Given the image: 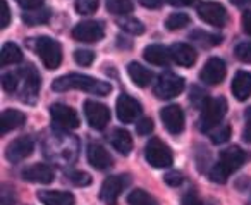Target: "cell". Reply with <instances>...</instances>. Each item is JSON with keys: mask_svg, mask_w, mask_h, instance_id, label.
Masks as SVG:
<instances>
[{"mask_svg": "<svg viewBox=\"0 0 251 205\" xmlns=\"http://www.w3.org/2000/svg\"><path fill=\"white\" fill-rule=\"evenodd\" d=\"M169 4L174 5V7H188V5H191L195 0H167Z\"/></svg>", "mask_w": 251, "mask_h": 205, "instance_id": "c3c4849f", "label": "cell"}, {"mask_svg": "<svg viewBox=\"0 0 251 205\" xmlns=\"http://www.w3.org/2000/svg\"><path fill=\"white\" fill-rule=\"evenodd\" d=\"M117 25L121 26V29L131 33V35H141V33H145L143 23L138 21V19H134V18H122L117 21Z\"/></svg>", "mask_w": 251, "mask_h": 205, "instance_id": "4dcf8cb0", "label": "cell"}, {"mask_svg": "<svg viewBox=\"0 0 251 205\" xmlns=\"http://www.w3.org/2000/svg\"><path fill=\"white\" fill-rule=\"evenodd\" d=\"M226 62L219 57H212L206 60V64L203 66L201 73H200V80L206 85H219L226 78Z\"/></svg>", "mask_w": 251, "mask_h": 205, "instance_id": "2e32d148", "label": "cell"}, {"mask_svg": "<svg viewBox=\"0 0 251 205\" xmlns=\"http://www.w3.org/2000/svg\"><path fill=\"white\" fill-rule=\"evenodd\" d=\"M127 74H129V78L134 81V85H138V87H141V88L148 87L151 78H153L150 69H147V67H143L138 62H131L129 66H127Z\"/></svg>", "mask_w": 251, "mask_h": 205, "instance_id": "d4e9b609", "label": "cell"}, {"mask_svg": "<svg viewBox=\"0 0 251 205\" xmlns=\"http://www.w3.org/2000/svg\"><path fill=\"white\" fill-rule=\"evenodd\" d=\"M88 162L95 167V169H108L112 166V157L110 153L105 150V146H101L100 143H90L88 145Z\"/></svg>", "mask_w": 251, "mask_h": 205, "instance_id": "d6986e66", "label": "cell"}, {"mask_svg": "<svg viewBox=\"0 0 251 205\" xmlns=\"http://www.w3.org/2000/svg\"><path fill=\"white\" fill-rule=\"evenodd\" d=\"M50 16H52V12H50L49 9H35V11L23 12V21L28 26H38V25L49 23Z\"/></svg>", "mask_w": 251, "mask_h": 205, "instance_id": "4316f807", "label": "cell"}, {"mask_svg": "<svg viewBox=\"0 0 251 205\" xmlns=\"http://www.w3.org/2000/svg\"><path fill=\"white\" fill-rule=\"evenodd\" d=\"M26 121V114L21 111H16V109H7V111L2 112L0 116V133L5 135V133L12 131V129L23 126Z\"/></svg>", "mask_w": 251, "mask_h": 205, "instance_id": "7402d4cb", "label": "cell"}, {"mask_svg": "<svg viewBox=\"0 0 251 205\" xmlns=\"http://www.w3.org/2000/svg\"><path fill=\"white\" fill-rule=\"evenodd\" d=\"M38 200L43 205H74V195L69 191L43 190L38 191Z\"/></svg>", "mask_w": 251, "mask_h": 205, "instance_id": "44dd1931", "label": "cell"}, {"mask_svg": "<svg viewBox=\"0 0 251 205\" xmlns=\"http://www.w3.org/2000/svg\"><path fill=\"white\" fill-rule=\"evenodd\" d=\"M67 177L76 186H88V184H91V176L88 173H84V171H73Z\"/></svg>", "mask_w": 251, "mask_h": 205, "instance_id": "e575fe53", "label": "cell"}, {"mask_svg": "<svg viewBox=\"0 0 251 205\" xmlns=\"http://www.w3.org/2000/svg\"><path fill=\"white\" fill-rule=\"evenodd\" d=\"M143 7H148V9H158L162 4H164V0H138Z\"/></svg>", "mask_w": 251, "mask_h": 205, "instance_id": "7dc6e473", "label": "cell"}, {"mask_svg": "<svg viewBox=\"0 0 251 205\" xmlns=\"http://www.w3.org/2000/svg\"><path fill=\"white\" fill-rule=\"evenodd\" d=\"M241 25H243V29L246 35L251 36V11H246L241 18Z\"/></svg>", "mask_w": 251, "mask_h": 205, "instance_id": "bcb514c9", "label": "cell"}, {"mask_svg": "<svg viewBox=\"0 0 251 205\" xmlns=\"http://www.w3.org/2000/svg\"><path fill=\"white\" fill-rule=\"evenodd\" d=\"M227 112V100L224 97L208 98L205 107L201 109V116H200V129L201 131H210L215 126H220L224 116Z\"/></svg>", "mask_w": 251, "mask_h": 205, "instance_id": "3957f363", "label": "cell"}, {"mask_svg": "<svg viewBox=\"0 0 251 205\" xmlns=\"http://www.w3.org/2000/svg\"><path fill=\"white\" fill-rule=\"evenodd\" d=\"M191 38L195 42L201 43V45H219L222 42V36L212 35V33H205V31H195L191 35Z\"/></svg>", "mask_w": 251, "mask_h": 205, "instance_id": "1f68e13d", "label": "cell"}, {"mask_svg": "<svg viewBox=\"0 0 251 205\" xmlns=\"http://www.w3.org/2000/svg\"><path fill=\"white\" fill-rule=\"evenodd\" d=\"M115 112H117V117L124 124H131L141 116V104L136 98L129 97V95L122 93L117 98V104H115Z\"/></svg>", "mask_w": 251, "mask_h": 205, "instance_id": "8fae6325", "label": "cell"}, {"mask_svg": "<svg viewBox=\"0 0 251 205\" xmlns=\"http://www.w3.org/2000/svg\"><path fill=\"white\" fill-rule=\"evenodd\" d=\"M0 60H2V66H12V64H18L23 60V52L16 43H5L2 47V54H0Z\"/></svg>", "mask_w": 251, "mask_h": 205, "instance_id": "484cf974", "label": "cell"}, {"mask_svg": "<svg viewBox=\"0 0 251 205\" xmlns=\"http://www.w3.org/2000/svg\"><path fill=\"white\" fill-rule=\"evenodd\" d=\"M153 131V121H151L150 117H143V119H140L138 121V124H136V133L140 136H147V135H150V133Z\"/></svg>", "mask_w": 251, "mask_h": 205, "instance_id": "f35d334b", "label": "cell"}, {"mask_svg": "<svg viewBox=\"0 0 251 205\" xmlns=\"http://www.w3.org/2000/svg\"><path fill=\"white\" fill-rule=\"evenodd\" d=\"M19 74L18 73H7L2 76V87L7 93H14L19 87Z\"/></svg>", "mask_w": 251, "mask_h": 205, "instance_id": "836d02e7", "label": "cell"}, {"mask_svg": "<svg viewBox=\"0 0 251 205\" xmlns=\"http://www.w3.org/2000/svg\"><path fill=\"white\" fill-rule=\"evenodd\" d=\"M143 57L153 66H167L171 60V52L162 45H148L143 50Z\"/></svg>", "mask_w": 251, "mask_h": 205, "instance_id": "cb8c5ba5", "label": "cell"}, {"mask_svg": "<svg viewBox=\"0 0 251 205\" xmlns=\"http://www.w3.org/2000/svg\"><path fill=\"white\" fill-rule=\"evenodd\" d=\"M182 90H184V78L177 76L174 73L160 74L153 87L155 97L162 98V100H171V98L181 95Z\"/></svg>", "mask_w": 251, "mask_h": 205, "instance_id": "8992f818", "label": "cell"}, {"mask_svg": "<svg viewBox=\"0 0 251 205\" xmlns=\"http://www.w3.org/2000/svg\"><path fill=\"white\" fill-rule=\"evenodd\" d=\"M243 140L246 143H251V107L244 112V129H243Z\"/></svg>", "mask_w": 251, "mask_h": 205, "instance_id": "7bdbcfd3", "label": "cell"}, {"mask_svg": "<svg viewBox=\"0 0 251 205\" xmlns=\"http://www.w3.org/2000/svg\"><path fill=\"white\" fill-rule=\"evenodd\" d=\"M198 16L201 21L208 23L212 26H224L227 23V11L224 5L217 4V2H203L198 5Z\"/></svg>", "mask_w": 251, "mask_h": 205, "instance_id": "7c38bea8", "label": "cell"}, {"mask_svg": "<svg viewBox=\"0 0 251 205\" xmlns=\"http://www.w3.org/2000/svg\"><path fill=\"white\" fill-rule=\"evenodd\" d=\"M145 159L151 167L164 169L172 164V152L160 138H151L145 146Z\"/></svg>", "mask_w": 251, "mask_h": 205, "instance_id": "52a82bcc", "label": "cell"}, {"mask_svg": "<svg viewBox=\"0 0 251 205\" xmlns=\"http://www.w3.org/2000/svg\"><path fill=\"white\" fill-rule=\"evenodd\" d=\"M105 29L100 21H83L74 26L73 38L83 43H97L103 38Z\"/></svg>", "mask_w": 251, "mask_h": 205, "instance_id": "30bf717a", "label": "cell"}, {"mask_svg": "<svg viewBox=\"0 0 251 205\" xmlns=\"http://www.w3.org/2000/svg\"><path fill=\"white\" fill-rule=\"evenodd\" d=\"M74 60L79 66H91L95 60V54L91 50H76L74 52Z\"/></svg>", "mask_w": 251, "mask_h": 205, "instance_id": "8d00e7d4", "label": "cell"}, {"mask_svg": "<svg viewBox=\"0 0 251 205\" xmlns=\"http://www.w3.org/2000/svg\"><path fill=\"white\" fill-rule=\"evenodd\" d=\"M182 205H212V204L206 202V200H203L201 197H198L195 191H191V193H188V195L182 197Z\"/></svg>", "mask_w": 251, "mask_h": 205, "instance_id": "b9f144b4", "label": "cell"}, {"mask_svg": "<svg viewBox=\"0 0 251 205\" xmlns=\"http://www.w3.org/2000/svg\"><path fill=\"white\" fill-rule=\"evenodd\" d=\"M182 179H184V177H182V174L177 173V171H169L164 176V181L169 186H179V184L182 183Z\"/></svg>", "mask_w": 251, "mask_h": 205, "instance_id": "ee69618b", "label": "cell"}, {"mask_svg": "<svg viewBox=\"0 0 251 205\" xmlns=\"http://www.w3.org/2000/svg\"><path fill=\"white\" fill-rule=\"evenodd\" d=\"M0 16H2L0 26H2V29H5L11 23V9H9L7 0H0Z\"/></svg>", "mask_w": 251, "mask_h": 205, "instance_id": "60d3db41", "label": "cell"}, {"mask_svg": "<svg viewBox=\"0 0 251 205\" xmlns=\"http://www.w3.org/2000/svg\"><path fill=\"white\" fill-rule=\"evenodd\" d=\"M98 9V0H76L77 14L90 16Z\"/></svg>", "mask_w": 251, "mask_h": 205, "instance_id": "d6a6232c", "label": "cell"}, {"mask_svg": "<svg viewBox=\"0 0 251 205\" xmlns=\"http://www.w3.org/2000/svg\"><path fill=\"white\" fill-rule=\"evenodd\" d=\"M234 5L237 7H246V5H251V0H230Z\"/></svg>", "mask_w": 251, "mask_h": 205, "instance_id": "681fc988", "label": "cell"}, {"mask_svg": "<svg viewBox=\"0 0 251 205\" xmlns=\"http://www.w3.org/2000/svg\"><path fill=\"white\" fill-rule=\"evenodd\" d=\"M189 98H191L193 105H196V107H198V109H203V107H205L206 102H208V98H206V95L203 93V91L200 90L198 87L193 88V90H191V97H189Z\"/></svg>", "mask_w": 251, "mask_h": 205, "instance_id": "ab89813d", "label": "cell"}, {"mask_svg": "<svg viewBox=\"0 0 251 205\" xmlns=\"http://www.w3.org/2000/svg\"><path fill=\"white\" fill-rule=\"evenodd\" d=\"M246 162V153L239 146H229L220 153L219 162L210 171V179L213 183L224 184L232 173H236L243 164Z\"/></svg>", "mask_w": 251, "mask_h": 205, "instance_id": "7a4b0ae2", "label": "cell"}, {"mask_svg": "<svg viewBox=\"0 0 251 205\" xmlns=\"http://www.w3.org/2000/svg\"><path fill=\"white\" fill-rule=\"evenodd\" d=\"M232 95L239 102H244L251 97V73L239 71L232 80Z\"/></svg>", "mask_w": 251, "mask_h": 205, "instance_id": "ffe728a7", "label": "cell"}, {"mask_svg": "<svg viewBox=\"0 0 251 205\" xmlns=\"http://www.w3.org/2000/svg\"><path fill=\"white\" fill-rule=\"evenodd\" d=\"M84 117L93 129H105L110 121V111L107 105L100 102L86 100L84 102Z\"/></svg>", "mask_w": 251, "mask_h": 205, "instance_id": "9c48e42d", "label": "cell"}, {"mask_svg": "<svg viewBox=\"0 0 251 205\" xmlns=\"http://www.w3.org/2000/svg\"><path fill=\"white\" fill-rule=\"evenodd\" d=\"M23 9L26 11H35V9H42L43 0H16Z\"/></svg>", "mask_w": 251, "mask_h": 205, "instance_id": "f6af8a7d", "label": "cell"}, {"mask_svg": "<svg viewBox=\"0 0 251 205\" xmlns=\"http://www.w3.org/2000/svg\"><path fill=\"white\" fill-rule=\"evenodd\" d=\"M129 205H158L157 200L145 190H133L127 197Z\"/></svg>", "mask_w": 251, "mask_h": 205, "instance_id": "f546056e", "label": "cell"}, {"mask_svg": "<svg viewBox=\"0 0 251 205\" xmlns=\"http://www.w3.org/2000/svg\"><path fill=\"white\" fill-rule=\"evenodd\" d=\"M189 23H191V18L188 14H184V12H174V14H171L167 18L165 26H167L169 31H177V29L189 26Z\"/></svg>", "mask_w": 251, "mask_h": 205, "instance_id": "f1b7e54d", "label": "cell"}, {"mask_svg": "<svg viewBox=\"0 0 251 205\" xmlns=\"http://www.w3.org/2000/svg\"><path fill=\"white\" fill-rule=\"evenodd\" d=\"M19 80L23 81V90H21V100L26 104H35L36 97H38L40 87H42V78H40L38 71L33 64L21 67L18 71Z\"/></svg>", "mask_w": 251, "mask_h": 205, "instance_id": "5b68a950", "label": "cell"}, {"mask_svg": "<svg viewBox=\"0 0 251 205\" xmlns=\"http://www.w3.org/2000/svg\"><path fill=\"white\" fill-rule=\"evenodd\" d=\"M50 116H52L53 122L66 129H76L79 128V116L73 107L66 104H53L50 107Z\"/></svg>", "mask_w": 251, "mask_h": 205, "instance_id": "4fadbf2b", "label": "cell"}, {"mask_svg": "<svg viewBox=\"0 0 251 205\" xmlns=\"http://www.w3.org/2000/svg\"><path fill=\"white\" fill-rule=\"evenodd\" d=\"M35 50L36 54L42 59L43 66L47 69L53 71L60 66L62 62V47H60L59 42L49 38V36H40V38L35 40Z\"/></svg>", "mask_w": 251, "mask_h": 205, "instance_id": "277c9868", "label": "cell"}, {"mask_svg": "<svg viewBox=\"0 0 251 205\" xmlns=\"http://www.w3.org/2000/svg\"><path fill=\"white\" fill-rule=\"evenodd\" d=\"M110 142H112V146H114L121 155H129L131 150H133V136L122 128H117L112 131Z\"/></svg>", "mask_w": 251, "mask_h": 205, "instance_id": "603a6c76", "label": "cell"}, {"mask_svg": "<svg viewBox=\"0 0 251 205\" xmlns=\"http://www.w3.org/2000/svg\"><path fill=\"white\" fill-rule=\"evenodd\" d=\"M35 150V142H33L29 136H19L14 142L9 143L7 152H5V157H7L9 162L18 164L21 160H25L26 157H29Z\"/></svg>", "mask_w": 251, "mask_h": 205, "instance_id": "5bb4252c", "label": "cell"}, {"mask_svg": "<svg viewBox=\"0 0 251 205\" xmlns=\"http://www.w3.org/2000/svg\"><path fill=\"white\" fill-rule=\"evenodd\" d=\"M131 184V176L129 174H122V176H110L103 181L100 188V198L101 202H105L107 205H115L117 198L121 197V193L126 188Z\"/></svg>", "mask_w": 251, "mask_h": 205, "instance_id": "ba28073f", "label": "cell"}, {"mask_svg": "<svg viewBox=\"0 0 251 205\" xmlns=\"http://www.w3.org/2000/svg\"><path fill=\"white\" fill-rule=\"evenodd\" d=\"M23 179L29 181V183H40V184H49L55 179V173L50 166L47 164H33V166L26 167L21 173Z\"/></svg>", "mask_w": 251, "mask_h": 205, "instance_id": "e0dca14e", "label": "cell"}, {"mask_svg": "<svg viewBox=\"0 0 251 205\" xmlns=\"http://www.w3.org/2000/svg\"><path fill=\"white\" fill-rule=\"evenodd\" d=\"M160 119L171 135H179L184 129V112L179 105H167L160 111Z\"/></svg>", "mask_w": 251, "mask_h": 205, "instance_id": "9a60e30c", "label": "cell"}, {"mask_svg": "<svg viewBox=\"0 0 251 205\" xmlns=\"http://www.w3.org/2000/svg\"><path fill=\"white\" fill-rule=\"evenodd\" d=\"M236 57L241 60V62H246V64H251V42H243L236 47L234 50Z\"/></svg>", "mask_w": 251, "mask_h": 205, "instance_id": "d590c367", "label": "cell"}, {"mask_svg": "<svg viewBox=\"0 0 251 205\" xmlns=\"http://www.w3.org/2000/svg\"><path fill=\"white\" fill-rule=\"evenodd\" d=\"M105 4H107L108 12L115 16H127L134 9L131 0H105Z\"/></svg>", "mask_w": 251, "mask_h": 205, "instance_id": "83f0119b", "label": "cell"}, {"mask_svg": "<svg viewBox=\"0 0 251 205\" xmlns=\"http://www.w3.org/2000/svg\"><path fill=\"white\" fill-rule=\"evenodd\" d=\"M52 90L59 91V93L67 91V90H83V91H88V93L98 95V97H107L112 91V85L107 83V81L95 80V78L86 76V74L71 73V74H66V76L57 78L52 83Z\"/></svg>", "mask_w": 251, "mask_h": 205, "instance_id": "6da1fadb", "label": "cell"}, {"mask_svg": "<svg viewBox=\"0 0 251 205\" xmlns=\"http://www.w3.org/2000/svg\"><path fill=\"white\" fill-rule=\"evenodd\" d=\"M229 138H230V126H222V128H219L217 131L212 133V142L217 143V145L226 143Z\"/></svg>", "mask_w": 251, "mask_h": 205, "instance_id": "74e56055", "label": "cell"}, {"mask_svg": "<svg viewBox=\"0 0 251 205\" xmlns=\"http://www.w3.org/2000/svg\"><path fill=\"white\" fill-rule=\"evenodd\" d=\"M171 52V59L174 60L177 66L182 67H191L196 62V52L191 45L188 43H174V45L169 49Z\"/></svg>", "mask_w": 251, "mask_h": 205, "instance_id": "ac0fdd59", "label": "cell"}]
</instances>
